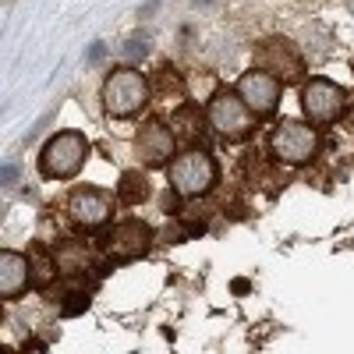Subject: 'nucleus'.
<instances>
[{"mask_svg":"<svg viewBox=\"0 0 354 354\" xmlns=\"http://www.w3.org/2000/svg\"><path fill=\"white\" fill-rule=\"evenodd\" d=\"M149 96H153V85L138 68L131 64H121L113 68L103 82V106L110 117H135L142 113V106H149Z\"/></svg>","mask_w":354,"mask_h":354,"instance_id":"obj_1","label":"nucleus"},{"mask_svg":"<svg viewBox=\"0 0 354 354\" xmlns=\"http://www.w3.org/2000/svg\"><path fill=\"white\" fill-rule=\"evenodd\" d=\"M205 121H209V128L223 138V142H241L255 131V110L241 100L238 88H216V93L209 96V106H205Z\"/></svg>","mask_w":354,"mask_h":354,"instance_id":"obj_2","label":"nucleus"},{"mask_svg":"<svg viewBox=\"0 0 354 354\" xmlns=\"http://www.w3.org/2000/svg\"><path fill=\"white\" fill-rule=\"evenodd\" d=\"M88 160V138L82 131H57L39 153V174L46 181H68Z\"/></svg>","mask_w":354,"mask_h":354,"instance_id":"obj_3","label":"nucleus"},{"mask_svg":"<svg viewBox=\"0 0 354 354\" xmlns=\"http://www.w3.org/2000/svg\"><path fill=\"white\" fill-rule=\"evenodd\" d=\"M270 153L283 167H305L319 153V131L312 121H277L270 131Z\"/></svg>","mask_w":354,"mask_h":354,"instance_id":"obj_4","label":"nucleus"},{"mask_svg":"<svg viewBox=\"0 0 354 354\" xmlns=\"http://www.w3.org/2000/svg\"><path fill=\"white\" fill-rule=\"evenodd\" d=\"M167 177H170V188L181 192L185 198L209 195L213 185H216V160L205 149H188V153L170 160Z\"/></svg>","mask_w":354,"mask_h":354,"instance_id":"obj_5","label":"nucleus"},{"mask_svg":"<svg viewBox=\"0 0 354 354\" xmlns=\"http://www.w3.org/2000/svg\"><path fill=\"white\" fill-rule=\"evenodd\" d=\"M301 110H305V121H312L315 128H326L337 124L340 117L347 113V93L333 82V78H308L301 85Z\"/></svg>","mask_w":354,"mask_h":354,"instance_id":"obj_6","label":"nucleus"},{"mask_svg":"<svg viewBox=\"0 0 354 354\" xmlns=\"http://www.w3.org/2000/svg\"><path fill=\"white\" fill-rule=\"evenodd\" d=\"M149 245H153V227L142 220H124L103 234V252L113 262H131L149 252Z\"/></svg>","mask_w":354,"mask_h":354,"instance_id":"obj_7","label":"nucleus"},{"mask_svg":"<svg viewBox=\"0 0 354 354\" xmlns=\"http://www.w3.org/2000/svg\"><path fill=\"white\" fill-rule=\"evenodd\" d=\"M255 64L266 68L270 75H277L283 85H287V82H298L301 71H305V61H301L298 46H294L290 39H280V36L262 39V43L255 46Z\"/></svg>","mask_w":354,"mask_h":354,"instance_id":"obj_8","label":"nucleus"},{"mask_svg":"<svg viewBox=\"0 0 354 354\" xmlns=\"http://www.w3.org/2000/svg\"><path fill=\"white\" fill-rule=\"evenodd\" d=\"M280 78L277 75H270L266 68H252V71H245L241 78H238V93H241V100L255 110V117H273L277 113V106H280Z\"/></svg>","mask_w":354,"mask_h":354,"instance_id":"obj_9","label":"nucleus"},{"mask_svg":"<svg viewBox=\"0 0 354 354\" xmlns=\"http://www.w3.org/2000/svg\"><path fill=\"white\" fill-rule=\"evenodd\" d=\"M68 216L82 230H96V227H103L113 216V202L100 188H78L68 198Z\"/></svg>","mask_w":354,"mask_h":354,"instance_id":"obj_10","label":"nucleus"},{"mask_svg":"<svg viewBox=\"0 0 354 354\" xmlns=\"http://www.w3.org/2000/svg\"><path fill=\"white\" fill-rule=\"evenodd\" d=\"M174 145H177L174 128L153 121V124H145V128L138 131V138H135V153H138V160L149 167V170H156V167H170Z\"/></svg>","mask_w":354,"mask_h":354,"instance_id":"obj_11","label":"nucleus"},{"mask_svg":"<svg viewBox=\"0 0 354 354\" xmlns=\"http://www.w3.org/2000/svg\"><path fill=\"white\" fill-rule=\"evenodd\" d=\"M28 283H32V259L4 248L0 252V298L4 301L21 298V294L28 290Z\"/></svg>","mask_w":354,"mask_h":354,"instance_id":"obj_12","label":"nucleus"},{"mask_svg":"<svg viewBox=\"0 0 354 354\" xmlns=\"http://www.w3.org/2000/svg\"><path fill=\"white\" fill-rule=\"evenodd\" d=\"M117 198H121L124 205H142L145 198H149V177H145L142 170H124L121 181H117Z\"/></svg>","mask_w":354,"mask_h":354,"instance_id":"obj_13","label":"nucleus"},{"mask_svg":"<svg viewBox=\"0 0 354 354\" xmlns=\"http://www.w3.org/2000/svg\"><path fill=\"white\" fill-rule=\"evenodd\" d=\"M170 128H177L174 135H185V138H195V131H202V110L195 103H181L170 117Z\"/></svg>","mask_w":354,"mask_h":354,"instance_id":"obj_14","label":"nucleus"},{"mask_svg":"<svg viewBox=\"0 0 354 354\" xmlns=\"http://www.w3.org/2000/svg\"><path fill=\"white\" fill-rule=\"evenodd\" d=\"M28 259H32V283L36 287H46L53 280V270H61V266H57V255H50L39 245L32 248V255H28Z\"/></svg>","mask_w":354,"mask_h":354,"instance_id":"obj_15","label":"nucleus"},{"mask_svg":"<svg viewBox=\"0 0 354 354\" xmlns=\"http://www.w3.org/2000/svg\"><path fill=\"white\" fill-rule=\"evenodd\" d=\"M177 96V100H185V82H181V75H177L174 68H163L160 71V96Z\"/></svg>","mask_w":354,"mask_h":354,"instance_id":"obj_16","label":"nucleus"},{"mask_svg":"<svg viewBox=\"0 0 354 354\" xmlns=\"http://www.w3.org/2000/svg\"><path fill=\"white\" fill-rule=\"evenodd\" d=\"M124 53L128 57H135V61H138V57H145V53H149V46H145V39H128V46H124Z\"/></svg>","mask_w":354,"mask_h":354,"instance_id":"obj_17","label":"nucleus"},{"mask_svg":"<svg viewBox=\"0 0 354 354\" xmlns=\"http://www.w3.org/2000/svg\"><path fill=\"white\" fill-rule=\"evenodd\" d=\"M15 177H18V167L8 163V167H4V185H15Z\"/></svg>","mask_w":354,"mask_h":354,"instance_id":"obj_18","label":"nucleus"},{"mask_svg":"<svg viewBox=\"0 0 354 354\" xmlns=\"http://www.w3.org/2000/svg\"><path fill=\"white\" fill-rule=\"evenodd\" d=\"M156 11H160V0H149V4H145L138 15H145V18H149V15H156Z\"/></svg>","mask_w":354,"mask_h":354,"instance_id":"obj_19","label":"nucleus"},{"mask_svg":"<svg viewBox=\"0 0 354 354\" xmlns=\"http://www.w3.org/2000/svg\"><path fill=\"white\" fill-rule=\"evenodd\" d=\"M103 53H106V46H103V43H96V46H93V53H88V61H100Z\"/></svg>","mask_w":354,"mask_h":354,"instance_id":"obj_20","label":"nucleus"},{"mask_svg":"<svg viewBox=\"0 0 354 354\" xmlns=\"http://www.w3.org/2000/svg\"><path fill=\"white\" fill-rule=\"evenodd\" d=\"M21 347H25V351H28V347H32V351H46V344H43V340H25Z\"/></svg>","mask_w":354,"mask_h":354,"instance_id":"obj_21","label":"nucleus"},{"mask_svg":"<svg viewBox=\"0 0 354 354\" xmlns=\"http://www.w3.org/2000/svg\"><path fill=\"white\" fill-rule=\"evenodd\" d=\"M347 124H351V131H354V113H351V117H347Z\"/></svg>","mask_w":354,"mask_h":354,"instance_id":"obj_22","label":"nucleus"}]
</instances>
